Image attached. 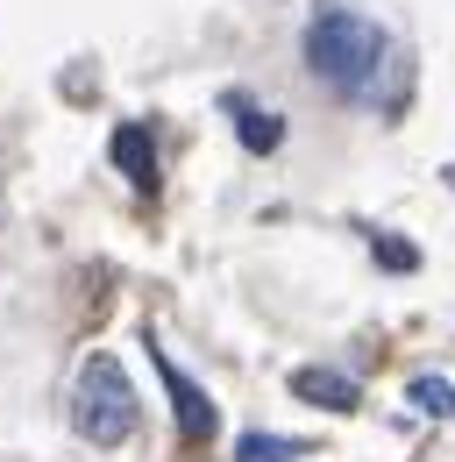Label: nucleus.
I'll return each instance as SVG.
<instances>
[{
    "mask_svg": "<svg viewBox=\"0 0 455 462\" xmlns=\"http://www.w3.org/2000/svg\"><path fill=\"white\" fill-rule=\"evenodd\" d=\"M221 107H228V115H235V135H242V150H249V157H264V150H278L284 121L271 115V107H256L249 93H228Z\"/></svg>",
    "mask_w": 455,
    "mask_h": 462,
    "instance_id": "4",
    "label": "nucleus"
},
{
    "mask_svg": "<svg viewBox=\"0 0 455 462\" xmlns=\"http://www.w3.org/2000/svg\"><path fill=\"white\" fill-rule=\"evenodd\" d=\"M292 392H299L306 405H328V412H356V384H348L341 370H299Z\"/></svg>",
    "mask_w": 455,
    "mask_h": 462,
    "instance_id": "5",
    "label": "nucleus"
},
{
    "mask_svg": "<svg viewBox=\"0 0 455 462\" xmlns=\"http://www.w3.org/2000/svg\"><path fill=\"white\" fill-rule=\"evenodd\" d=\"M413 405L434 412V420H449V412H455V384H449V377H413Z\"/></svg>",
    "mask_w": 455,
    "mask_h": 462,
    "instance_id": "8",
    "label": "nucleus"
},
{
    "mask_svg": "<svg viewBox=\"0 0 455 462\" xmlns=\"http://www.w3.org/2000/svg\"><path fill=\"white\" fill-rule=\"evenodd\" d=\"M385 58H392V36L370 14H356V7H313V22H306V71L320 86L363 100L377 86Z\"/></svg>",
    "mask_w": 455,
    "mask_h": 462,
    "instance_id": "1",
    "label": "nucleus"
},
{
    "mask_svg": "<svg viewBox=\"0 0 455 462\" xmlns=\"http://www.w3.org/2000/svg\"><path fill=\"white\" fill-rule=\"evenodd\" d=\"M150 363L164 370V384H171V405H178V434H185V441H207V434H214V405H207V392H200V384H192V377L171 363L164 348H150Z\"/></svg>",
    "mask_w": 455,
    "mask_h": 462,
    "instance_id": "3",
    "label": "nucleus"
},
{
    "mask_svg": "<svg viewBox=\"0 0 455 462\" xmlns=\"http://www.w3.org/2000/svg\"><path fill=\"white\" fill-rule=\"evenodd\" d=\"M135 384L114 356H86L79 363V384H71V427L93 441V448H121L135 434Z\"/></svg>",
    "mask_w": 455,
    "mask_h": 462,
    "instance_id": "2",
    "label": "nucleus"
},
{
    "mask_svg": "<svg viewBox=\"0 0 455 462\" xmlns=\"http://www.w3.org/2000/svg\"><path fill=\"white\" fill-rule=\"evenodd\" d=\"M235 462H306V448L284 441V434H242V441H235Z\"/></svg>",
    "mask_w": 455,
    "mask_h": 462,
    "instance_id": "7",
    "label": "nucleus"
},
{
    "mask_svg": "<svg viewBox=\"0 0 455 462\" xmlns=\"http://www.w3.org/2000/svg\"><path fill=\"white\" fill-rule=\"evenodd\" d=\"M449 185H455V171H449Z\"/></svg>",
    "mask_w": 455,
    "mask_h": 462,
    "instance_id": "10",
    "label": "nucleus"
},
{
    "mask_svg": "<svg viewBox=\"0 0 455 462\" xmlns=\"http://www.w3.org/2000/svg\"><path fill=\"white\" fill-rule=\"evenodd\" d=\"M377 242V256L392 263V271H413V242H392V235H370Z\"/></svg>",
    "mask_w": 455,
    "mask_h": 462,
    "instance_id": "9",
    "label": "nucleus"
},
{
    "mask_svg": "<svg viewBox=\"0 0 455 462\" xmlns=\"http://www.w3.org/2000/svg\"><path fill=\"white\" fill-rule=\"evenodd\" d=\"M114 164L135 178V185H150V178H157V150H150V128H143V121L114 128Z\"/></svg>",
    "mask_w": 455,
    "mask_h": 462,
    "instance_id": "6",
    "label": "nucleus"
}]
</instances>
